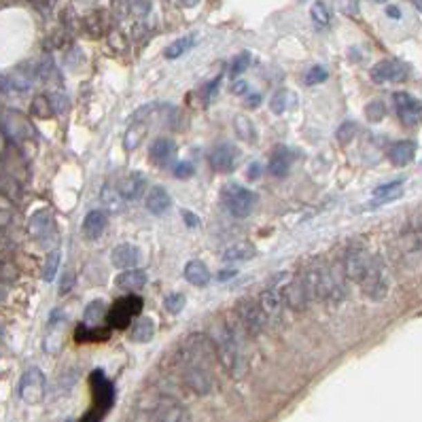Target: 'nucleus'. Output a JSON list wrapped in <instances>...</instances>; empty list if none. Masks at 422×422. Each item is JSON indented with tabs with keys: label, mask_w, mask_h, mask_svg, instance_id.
Here are the masks:
<instances>
[{
	"label": "nucleus",
	"mask_w": 422,
	"mask_h": 422,
	"mask_svg": "<svg viewBox=\"0 0 422 422\" xmlns=\"http://www.w3.org/2000/svg\"><path fill=\"white\" fill-rule=\"evenodd\" d=\"M249 62H251V55L249 53H240L233 62H231V66H229V73L236 77V75H240V73H244L247 68H249Z\"/></svg>",
	"instance_id": "obj_43"
},
{
	"label": "nucleus",
	"mask_w": 422,
	"mask_h": 422,
	"mask_svg": "<svg viewBox=\"0 0 422 422\" xmlns=\"http://www.w3.org/2000/svg\"><path fill=\"white\" fill-rule=\"evenodd\" d=\"M51 104H53V111H55V113H66V111H68V98L62 96V94L51 96Z\"/></svg>",
	"instance_id": "obj_47"
},
{
	"label": "nucleus",
	"mask_w": 422,
	"mask_h": 422,
	"mask_svg": "<svg viewBox=\"0 0 422 422\" xmlns=\"http://www.w3.org/2000/svg\"><path fill=\"white\" fill-rule=\"evenodd\" d=\"M176 155V142L168 136H160L151 142V148H148V157L155 166H166L174 160Z\"/></svg>",
	"instance_id": "obj_19"
},
{
	"label": "nucleus",
	"mask_w": 422,
	"mask_h": 422,
	"mask_svg": "<svg viewBox=\"0 0 422 422\" xmlns=\"http://www.w3.org/2000/svg\"><path fill=\"white\" fill-rule=\"evenodd\" d=\"M30 7H32L35 11H39L41 15H49L55 5H57V0H28Z\"/></svg>",
	"instance_id": "obj_44"
},
{
	"label": "nucleus",
	"mask_w": 422,
	"mask_h": 422,
	"mask_svg": "<svg viewBox=\"0 0 422 422\" xmlns=\"http://www.w3.org/2000/svg\"><path fill=\"white\" fill-rule=\"evenodd\" d=\"M193 45H195V37H193V35H189V37H180L178 41H174L172 45L166 47L164 55H166L168 59H176V57H180V55H185Z\"/></svg>",
	"instance_id": "obj_32"
},
{
	"label": "nucleus",
	"mask_w": 422,
	"mask_h": 422,
	"mask_svg": "<svg viewBox=\"0 0 422 422\" xmlns=\"http://www.w3.org/2000/svg\"><path fill=\"white\" fill-rule=\"evenodd\" d=\"M9 89H11L9 77H0V92H9Z\"/></svg>",
	"instance_id": "obj_52"
},
{
	"label": "nucleus",
	"mask_w": 422,
	"mask_h": 422,
	"mask_svg": "<svg viewBox=\"0 0 422 422\" xmlns=\"http://www.w3.org/2000/svg\"><path fill=\"white\" fill-rule=\"evenodd\" d=\"M185 304H187V297L183 293H170L164 299V306L170 314H180L185 310Z\"/></svg>",
	"instance_id": "obj_36"
},
{
	"label": "nucleus",
	"mask_w": 422,
	"mask_h": 422,
	"mask_svg": "<svg viewBox=\"0 0 422 422\" xmlns=\"http://www.w3.org/2000/svg\"><path fill=\"white\" fill-rule=\"evenodd\" d=\"M354 136H356V124H354V122H344V124L338 128V134H336V138H338L340 144H348Z\"/></svg>",
	"instance_id": "obj_40"
},
{
	"label": "nucleus",
	"mask_w": 422,
	"mask_h": 422,
	"mask_svg": "<svg viewBox=\"0 0 422 422\" xmlns=\"http://www.w3.org/2000/svg\"><path fill=\"white\" fill-rule=\"evenodd\" d=\"M7 244H9V242H7V236L0 231V249H7Z\"/></svg>",
	"instance_id": "obj_55"
},
{
	"label": "nucleus",
	"mask_w": 422,
	"mask_h": 422,
	"mask_svg": "<svg viewBox=\"0 0 422 422\" xmlns=\"http://www.w3.org/2000/svg\"><path fill=\"white\" fill-rule=\"evenodd\" d=\"M47 380L39 367H28L19 380V397L28 405H37L45 399Z\"/></svg>",
	"instance_id": "obj_5"
},
{
	"label": "nucleus",
	"mask_w": 422,
	"mask_h": 422,
	"mask_svg": "<svg viewBox=\"0 0 422 422\" xmlns=\"http://www.w3.org/2000/svg\"><path fill=\"white\" fill-rule=\"evenodd\" d=\"M259 308L267 323H278L282 318V297L274 289H267L259 295Z\"/></svg>",
	"instance_id": "obj_18"
},
{
	"label": "nucleus",
	"mask_w": 422,
	"mask_h": 422,
	"mask_svg": "<svg viewBox=\"0 0 422 422\" xmlns=\"http://www.w3.org/2000/svg\"><path fill=\"white\" fill-rule=\"evenodd\" d=\"M410 3H412V5H414V7H416L420 13H422V0H410Z\"/></svg>",
	"instance_id": "obj_58"
},
{
	"label": "nucleus",
	"mask_w": 422,
	"mask_h": 422,
	"mask_svg": "<svg viewBox=\"0 0 422 422\" xmlns=\"http://www.w3.org/2000/svg\"><path fill=\"white\" fill-rule=\"evenodd\" d=\"M57 265H59V251H51L45 259V267H43V278L47 282H51L57 274Z\"/></svg>",
	"instance_id": "obj_39"
},
{
	"label": "nucleus",
	"mask_w": 422,
	"mask_h": 422,
	"mask_svg": "<svg viewBox=\"0 0 422 422\" xmlns=\"http://www.w3.org/2000/svg\"><path fill=\"white\" fill-rule=\"evenodd\" d=\"M414 155H416V144L412 140H399L395 142L393 146L388 148V160L390 164H395V166H407L414 162Z\"/></svg>",
	"instance_id": "obj_23"
},
{
	"label": "nucleus",
	"mask_w": 422,
	"mask_h": 422,
	"mask_svg": "<svg viewBox=\"0 0 422 422\" xmlns=\"http://www.w3.org/2000/svg\"><path fill=\"white\" fill-rule=\"evenodd\" d=\"M140 308H142V301L138 297H124V299H119L117 304L108 310L106 320L111 325H115L117 329H124L140 312Z\"/></svg>",
	"instance_id": "obj_8"
},
{
	"label": "nucleus",
	"mask_w": 422,
	"mask_h": 422,
	"mask_svg": "<svg viewBox=\"0 0 422 422\" xmlns=\"http://www.w3.org/2000/svg\"><path fill=\"white\" fill-rule=\"evenodd\" d=\"M30 111H32V115H35L37 119H49V117L55 115L49 96H37V98L32 100V106H30Z\"/></svg>",
	"instance_id": "obj_34"
},
{
	"label": "nucleus",
	"mask_w": 422,
	"mask_h": 422,
	"mask_svg": "<svg viewBox=\"0 0 422 422\" xmlns=\"http://www.w3.org/2000/svg\"><path fill=\"white\" fill-rule=\"evenodd\" d=\"M115 285L122 291H140L146 285V272L138 267L124 269V272L115 278Z\"/></svg>",
	"instance_id": "obj_24"
},
{
	"label": "nucleus",
	"mask_w": 422,
	"mask_h": 422,
	"mask_svg": "<svg viewBox=\"0 0 422 422\" xmlns=\"http://www.w3.org/2000/svg\"><path fill=\"white\" fill-rule=\"evenodd\" d=\"M28 231H30V236L37 240V242H47V240L55 231L53 217L49 215V210H45V208L37 210V213L30 217V221H28Z\"/></svg>",
	"instance_id": "obj_15"
},
{
	"label": "nucleus",
	"mask_w": 422,
	"mask_h": 422,
	"mask_svg": "<svg viewBox=\"0 0 422 422\" xmlns=\"http://www.w3.org/2000/svg\"><path fill=\"white\" fill-rule=\"evenodd\" d=\"M106 314H108V308L102 299H94L89 301L87 308H85V314H83V320L87 327H100V323L106 320Z\"/></svg>",
	"instance_id": "obj_29"
},
{
	"label": "nucleus",
	"mask_w": 422,
	"mask_h": 422,
	"mask_svg": "<svg viewBox=\"0 0 422 422\" xmlns=\"http://www.w3.org/2000/svg\"><path fill=\"white\" fill-rule=\"evenodd\" d=\"M126 11L134 17H146L151 13V0H126Z\"/></svg>",
	"instance_id": "obj_38"
},
{
	"label": "nucleus",
	"mask_w": 422,
	"mask_h": 422,
	"mask_svg": "<svg viewBox=\"0 0 422 422\" xmlns=\"http://www.w3.org/2000/svg\"><path fill=\"white\" fill-rule=\"evenodd\" d=\"M386 15H388L390 19H399V17H401V11H399V7L390 5V7H386Z\"/></svg>",
	"instance_id": "obj_50"
},
{
	"label": "nucleus",
	"mask_w": 422,
	"mask_h": 422,
	"mask_svg": "<svg viewBox=\"0 0 422 422\" xmlns=\"http://www.w3.org/2000/svg\"><path fill=\"white\" fill-rule=\"evenodd\" d=\"M361 289H363V293L374 301H380V299L386 297V293H388L386 272H384V267H382V263L378 259H376L374 267L370 269V274L365 276V280L361 282Z\"/></svg>",
	"instance_id": "obj_13"
},
{
	"label": "nucleus",
	"mask_w": 422,
	"mask_h": 422,
	"mask_svg": "<svg viewBox=\"0 0 422 422\" xmlns=\"http://www.w3.org/2000/svg\"><path fill=\"white\" fill-rule=\"evenodd\" d=\"M144 206L151 215H155V217H162L166 215L170 206H172V198L170 193L164 189V187H153V189H148L146 198H144Z\"/></svg>",
	"instance_id": "obj_22"
},
{
	"label": "nucleus",
	"mask_w": 422,
	"mask_h": 422,
	"mask_svg": "<svg viewBox=\"0 0 422 422\" xmlns=\"http://www.w3.org/2000/svg\"><path fill=\"white\" fill-rule=\"evenodd\" d=\"M304 287H306L308 301L310 299H314V301H338L344 295L336 276L331 274L327 267H320V265L312 267L310 272L304 276Z\"/></svg>",
	"instance_id": "obj_1"
},
{
	"label": "nucleus",
	"mask_w": 422,
	"mask_h": 422,
	"mask_svg": "<svg viewBox=\"0 0 422 422\" xmlns=\"http://www.w3.org/2000/svg\"><path fill=\"white\" fill-rule=\"evenodd\" d=\"M401 195H403V183L401 180H395V183L382 185L374 191V204H388Z\"/></svg>",
	"instance_id": "obj_30"
},
{
	"label": "nucleus",
	"mask_w": 422,
	"mask_h": 422,
	"mask_svg": "<svg viewBox=\"0 0 422 422\" xmlns=\"http://www.w3.org/2000/svg\"><path fill=\"white\" fill-rule=\"evenodd\" d=\"M231 94H236V96L249 94V83H247V81H236V83L231 85Z\"/></svg>",
	"instance_id": "obj_48"
},
{
	"label": "nucleus",
	"mask_w": 422,
	"mask_h": 422,
	"mask_svg": "<svg viewBox=\"0 0 422 422\" xmlns=\"http://www.w3.org/2000/svg\"><path fill=\"white\" fill-rule=\"evenodd\" d=\"M233 130H236V136L242 138L244 142H251L255 144L257 138H259V132L253 124V119L247 117V115H236L233 117Z\"/></svg>",
	"instance_id": "obj_28"
},
{
	"label": "nucleus",
	"mask_w": 422,
	"mask_h": 422,
	"mask_svg": "<svg viewBox=\"0 0 422 422\" xmlns=\"http://www.w3.org/2000/svg\"><path fill=\"white\" fill-rule=\"evenodd\" d=\"M111 261L119 269H132L140 261V251H138V247L128 244V242L126 244H119V247H115L111 251Z\"/></svg>",
	"instance_id": "obj_21"
},
{
	"label": "nucleus",
	"mask_w": 422,
	"mask_h": 422,
	"mask_svg": "<svg viewBox=\"0 0 422 422\" xmlns=\"http://www.w3.org/2000/svg\"><path fill=\"white\" fill-rule=\"evenodd\" d=\"M119 193H122L124 200H130V202L140 200L146 193V176L138 170L130 172L128 176L122 178V183H119Z\"/></svg>",
	"instance_id": "obj_17"
},
{
	"label": "nucleus",
	"mask_w": 422,
	"mask_h": 422,
	"mask_svg": "<svg viewBox=\"0 0 422 422\" xmlns=\"http://www.w3.org/2000/svg\"><path fill=\"white\" fill-rule=\"evenodd\" d=\"M83 32L89 39H102L111 35V28H113V17L106 9H96V11H89L83 21H81Z\"/></svg>",
	"instance_id": "obj_12"
},
{
	"label": "nucleus",
	"mask_w": 422,
	"mask_h": 422,
	"mask_svg": "<svg viewBox=\"0 0 422 422\" xmlns=\"http://www.w3.org/2000/svg\"><path fill=\"white\" fill-rule=\"evenodd\" d=\"M376 3H386V0H376Z\"/></svg>",
	"instance_id": "obj_59"
},
{
	"label": "nucleus",
	"mask_w": 422,
	"mask_h": 422,
	"mask_svg": "<svg viewBox=\"0 0 422 422\" xmlns=\"http://www.w3.org/2000/svg\"><path fill=\"white\" fill-rule=\"evenodd\" d=\"M193 166L189 164V162H180L176 168H174V176L176 178H180V180H187V178H191L193 176Z\"/></svg>",
	"instance_id": "obj_46"
},
{
	"label": "nucleus",
	"mask_w": 422,
	"mask_h": 422,
	"mask_svg": "<svg viewBox=\"0 0 422 422\" xmlns=\"http://www.w3.org/2000/svg\"><path fill=\"white\" fill-rule=\"evenodd\" d=\"M267 170L272 176H287L289 170H291V153L289 148L285 146H276L272 151V157H269V164H267Z\"/></svg>",
	"instance_id": "obj_26"
},
{
	"label": "nucleus",
	"mask_w": 422,
	"mask_h": 422,
	"mask_svg": "<svg viewBox=\"0 0 422 422\" xmlns=\"http://www.w3.org/2000/svg\"><path fill=\"white\" fill-rule=\"evenodd\" d=\"M155 422H191V412L172 397H162L153 410Z\"/></svg>",
	"instance_id": "obj_10"
},
{
	"label": "nucleus",
	"mask_w": 422,
	"mask_h": 422,
	"mask_svg": "<svg viewBox=\"0 0 422 422\" xmlns=\"http://www.w3.org/2000/svg\"><path fill=\"white\" fill-rule=\"evenodd\" d=\"M257 255L255 247L249 244V242H238V244H231L225 253H223V261L231 263V261H249Z\"/></svg>",
	"instance_id": "obj_31"
},
{
	"label": "nucleus",
	"mask_w": 422,
	"mask_h": 422,
	"mask_svg": "<svg viewBox=\"0 0 422 422\" xmlns=\"http://www.w3.org/2000/svg\"><path fill=\"white\" fill-rule=\"evenodd\" d=\"M238 272H236V269H223V272L217 276V280H229V278H233Z\"/></svg>",
	"instance_id": "obj_51"
},
{
	"label": "nucleus",
	"mask_w": 422,
	"mask_h": 422,
	"mask_svg": "<svg viewBox=\"0 0 422 422\" xmlns=\"http://www.w3.org/2000/svg\"><path fill=\"white\" fill-rule=\"evenodd\" d=\"M185 280L193 287H206L210 282V269L206 267L204 261L200 259H193L185 265Z\"/></svg>",
	"instance_id": "obj_27"
},
{
	"label": "nucleus",
	"mask_w": 422,
	"mask_h": 422,
	"mask_svg": "<svg viewBox=\"0 0 422 422\" xmlns=\"http://www.w3.org/2000/svg\"><path fill=\"white\" fill-rule=\"evenodd\" d=\"M178 3L183 5V7H193V5L198 3V0H178Z\"/></svg>",
	"instance_id": "obj_56"
},
{
	"label": "nucleus",
	"mask_w": 422,
	"mask_h": 422,
	"mask_svg": "<svg viewBox=\"0 0 422 422\" xmlns=\"http://www.w3.org/2000/svg\"><path fill=\"white\" fill-rule=\"evenodd\" d=\"M75 280H77V274H75V269L73 267H68V269H64V274H62V280H59V295H68L70 291H73V287H75Z\"/></svg>",
	"instance_id": "obj_41"
},
{
	"label": "nucleus",
	"mask_w": 422,
	"mask_h": 422,
	"mask_svg": "<svg viewBox=\"0 0 422 422\" xmlns=\"http://www.w3.org/2000/svg\"><path fill=\"white\" fill-rule=\"evenodd\" d=\"M108 225V217L104 210H89L83 219V225H81V231H83V238L85 240H98L104 229Z\"/></svg>",
	"instance_id": "obj_20"
},
{
	"label": "nucleus",
	"mask_w": 422,
	"mask_h": 422,
	"mask_svg": "<svg viewBox=\"0 0 422 422\" xmlns=\"http://www.w3.org/2000/svg\"><path fill=\"white\" fill-rule=\"evenodd\" d=\"M124 198H122V193H119V189H111V187H106L104 191H102V204L106 206V210H111V213H119V210L124 208Z\"/></svg>",
	"instance_id": "obj_35"
},
{
	"label": "nucleus",
	"mask_w": 422,
	"mask_h": 422,
	"mask_svg": "<svg viewBox=\"0 0 422 422\" xmlns=\"http://www.w3.org/2000/svg\"><path fill=\"white\" fill-rule=\"evenodd\" d=\"M5 299H7V289H5L3 285H0V304H3Z\"/></svg>",
	"instance_id": "obj_57"
},
{
	"label": "nucleus",
	"mask_w": 422,
	"mask_h": 422,
	"mask_svg": "<svg viewBox=\"0 0 422 422\" xmlns=\"http://www.w3.org/2000/svg\"><path fill=\"white\" fill-rule=\"evenodd\" d=\"M259 100H261L259 96H251V98H249V106H251V108L259 106Z\"/></svg>",
	"instance_id": "obj_54"
},
{
	"label": "nucleus",
	"mask_w": 422,
	"mask_h": 422,
	"mask_svg": "<svg viewBox=\"0 0 422 422\" xmlns=\"http://www.w3.org/2000/svg\"><path fill=\"white\" fill-rule=\"evenodd\" d=\"M384 115H386V106H384L380 100L370 102V104H367V108H365V117L370 119V122H374V124H378Z\"/></svg>",
	"instance_id": "obj_42"
},
{
	"label": "nucleus",
	"mask_w": 422,
	"mask_h": 422,
	"mask_svg": "<svg viewBox=\"0 0 422 422\" xmlns=\"http://www.w3.org/2000/svg\"><path fill=\"white\" fill-rule=\"evenodd\" d=\"M374 263H376V257H372L367 251L352 249V251H348V255L344 259V272L352 282L361 285L365 280V276L370 274V269L374 267Z\"/></svg>",
	"instance_id": "obj_7"
},
{
	"label": "nucleus",
	"mask_w": 422,
	"mask_h": 422,
	"mask_svg": "<svg viewBox=\"0 0 422 422\" xmlns=\"http://www.w3.org/2000/svg\"><path fill=\"white\" fill-rule=\"evenodd\" d=\"M236 318L240 320L242 329L247 331V334H251V336H259L261 331L265 329V325H267L259 304H257L255 299H251V297L240 299L238 304H236Z\"/></svg>",
	"instance_id": "obj_6"
},
{
	"label": "nucleus",
	"mask_w": 422,
	"mask_h": 422,
	"mask_svg": "<svg viewBox=\"0 0 422 422\" xmlns=\"http://www.w3.org/2000/svg\"><path fill=\"white\" fill-rule=\"evenodd\" d=\"M410 77V68L399 59H382L372 68V79L376 83H401Z\"/></svg>",
	"instance_id": "obj_11"
},
{
	"label": "nucleus",
	"mask_w": 422,
	"mask_h": 422,
	"mask_svg": "<svg viewBox=\"0 0 422 422\" xmlns=\"http://www.w3.org/2000/svg\"><path fill=\"white\" fill-rule=\"evenodd\" d=\"M282 304L295 312L299 310H306L308 306V295H306V287H304V280H291L282 287Z\"/></svg>",
	"instance_id": "obj_16"
},
{
	"label": "nucleus",
	"mask_w": 422,
	"mask_h": 422,
	"mask_svg": "<svg viewBox=\"0 0 422 422\" xmlns=\"http://www.w3.org/2000/svg\"><path fill=\"white\" fill-rule=\"evenodd\" d=\"M295 104V96L291 92H287V89H280V92H276V96L269 100V108H272L274 115H282L287 113V108Z\"/></svg>",
	"instance_id": "obj_33"
},
{
	"label": "nucleus",
	"mask_w": 422,
	"mask_h": 422,
	"mask_svg": "<svg viewBox=\"0 0 422 422\" xmlns=\"http://www.w3.org/2000/svg\"><path fill=\"white\" fill-rule=\"evenodd\" d=\"M183 217H185V221H187L189 227H198V225H200V219H198L195 215L187 213V210H183Z\"/></svg>",
	"instance_id": "obj_49"
},
{
	"label": "nucleus",
	"mask_w": 422,
	"mask_h": 422,
	"mask_svg": "<svg viewBox=\"0 0 422 422\" xmlns=\"http://www.w3.org/2000/svg\"><path fill=\"white\" fill-rule=\"evenodd\" d=\"M221 202L227 208V213L238 217V219H244L253 213V206H255V193L242 185L231 183L225 185L221 191Z\"/></svg>",
	"instance_id": "obj_4"
},
{
	"label": "nucleus",
	"mask_w": 422,
	"mask_h": 422,
	"mask_svg": "<svg viewBox=\"0 0 422 422\" xmlns=\"http://www.w3.org/2000/svg\"><path fill=\"white\" fill-rule=\"evenodd\" d=\"M397 117L405 126H418L422 122V102L407 92H397L393 96Z\"/></svg>",
	"instance_id": "obj_9"
},
{
	"label": "nucleus",
	"mask_w": 422,
	"mask_h": 422,
	"mask_svg": "<svg viewBox=\"0 0 422 422\" xmlns=\"http://www.w3.org/2000/svg\"><path fill=\"white\" fill-rule=\"evenodd\" d=\"M236 162H238V148L231 142H221L210 151V166L219 174L231 172Z\"/></svg>",
	"instance_id": "obj_14"
},
{
	"label": "nucleus",
	"mask_w": 422,
	"mask_h": 422,
	"mask_svg": "<svg viewBox=\"0 0 422 422\" xmlns=\"http://www.w3.org/2000/svg\"><path fill=\"white\" fill-rule=\"evenodd\" d=\"M153 336H155V323L148 316L136 318L130 327V340L136 344H146L153 340Z\"/></svg>",
	"instance_id": "obj_25"
},
{
	"label": "nucleus",
	"mask_w": 422,
	"mask_h": 422,
	"mask_svg": "<svg viewBox=\"0 0 422 422\" xmlns=\"http://www.w3.org/2000/svg\"><path fill=\"white\" fill-rule=\"evenodd\" d=\"M327 81V70L323 66H312L306 75V83L308 85H316V83H323Z\"/></svg>",
	"instance_id": "obj_45"
},
{
	"label": "nucleus",
	"mask_w": 422,
	"mask_h": 422,
	"mask_svg": "<svg viewBox=\"0 0 422 422\" xmlns=\"http://www.w3.org/2000/svg\"><path fill=\"white\" fill-rule=\"evenodd\" d=\"M0 130H3V134L9 138V142L17 148H21L26 142L37 138V130L32 124H30V119L15 108L3 111V115H0Z\"/></svg>",
	"instance_id": "obj_2"
},
{
	"label": "nucleus",
	"mask_w": 422,
	"mask_h": 422,
	"mask_svg": "<svg viewBox=\"0 0 422 422\" xmlns=\"http://www.w3.org/2000/svg\"><path fill=\"white\" fill-rule=\"evenodd\" d=\"M257 176H259V164H253V166H251V174H249V178L255 180Z\"/></svg>",
	"instance_id": "obj_53"
},
{
	"label": "nucleus",
	"mask_w": 422,
	"mask_h": 422,
	"mask_svg": "<svg viewBox=\"0 0 422 422\" xmlns=\"http://www.w3.org/2000/svg\"><path fill=\"white\" fill-rule=\"evenodd\" d=\"M310 15H312V21L316 23V26H320V28H327L329 26V21H331V13H329V9H327V5L325 3H314L312 5V9H310Z\"/></svg>",
	"instance_id": "obj_37"
},
{
	"label": "nucleus",
	"mask_w": 422,
	"mask_h": 422,
	"mask_svg": "<svg viewBox=\"0 0 422 422\" xmlns=\"http://www.w3.org/2000/svg\"><path fill=\"white\" fill-rule=\"evenodd\" d=\"M213 340V346H215V352L221 361V365L225 367V372L238 376V367H240V348H238V338L233 336V331L223 325L219 327L217 334L210 338Z\"/></svg>",
	"instance_id": "obj_3"
}]
</instances>
